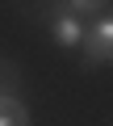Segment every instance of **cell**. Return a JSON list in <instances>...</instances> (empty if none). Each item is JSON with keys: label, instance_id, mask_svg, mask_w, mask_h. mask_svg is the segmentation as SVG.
Listing matches in <instances>:
<instances>
[{"label": "cell", "instance_id": "cell-4", "mask_svg": "<svg viewBox=\"0 0 113 126\" xmlns=\"http://www.w3.org/2000/svg\"><path fill=\"white\" fill-rule=\"evenodd\" d=\"M105 4L109 0H59V13H67V17H96V13H105Z\"/></svg>", "mask_w": 113, "mask_h": 126}, {"label": "cell", "instance_id": "cell-2", "mask_svg": "<svg viewBox=\"0 0 113 126\" xmlns=\"http://www.w3.org/2000/svg\"><path fill=\"white\" fill-rule=\"evenodd\" d=\"M54 42H59V46H80L84 42V25L75 21V17H67V13H59V17H54Z\"/></svg>", "mask_w": 113, "mask_h": 126}, {"label": "cell", "instance_id": "cell-5", "mask_svg": "<svg viewBox=\"0 0 113 126\" xmlns=\"http://www.w3.org/2000/svg\"><path fill=\"white\" fill-rule=\"evenodd\" d=\"M17 80H21V72L13 67L9 59H0V97H13V88H17Z\"/></svg>", "mask_w": 113, "mask_h": 126}, {"label": "cell", "instance_id": "cell-3", "mask_svg": "<svg viewBox=\"0 0 113 126\" xmlns=\"http://www.w3.org/2000/svg\"><path fill=\"white\" fill-rule=\"evenodd\" d=\"M0 126H29V109L17 97H0Z\"/></svg>", "mask_w": 113, "mask_h": 126}, {"label": "cell", "instance_id": "cell-1", "mask_svg": "<svg viewBox=\"0 0 113 126\" xmlns=\"http://www.w3.org/2000/svg\"><path fill=\"white\" fill-rule=\"evenodd\" d=\"M84 50H88V67H96V63H113V17H96L88 30H84V42H80Z\"/></svg>", "mask_w": 113, "mask_h": 126}]
</instances>
